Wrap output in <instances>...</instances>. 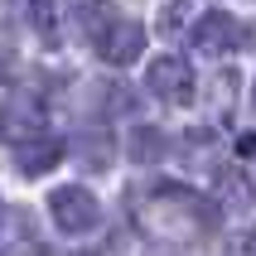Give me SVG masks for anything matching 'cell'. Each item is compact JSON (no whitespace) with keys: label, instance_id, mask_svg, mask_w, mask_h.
<instances>
[{"label":"cell","instance_id":"obj_1","mask_svg":"<svg viewBox=\"0 0 256 256\" xmlns=\"http://www.w3.org/2000/svg\"><path fill=\"white\" fill-rule=\"evenodd\" d=\"M130 213L145 232L155 237H170V242H188V237H203V232L218 222V208L208 198H198L194 188L170 184V179H155V184H136L130 188Z\"/></svg>","mask_w":256,"mask_h":256},{"label":"cell","instance_id":"obj_2","mask_svg":"<svg viewBox=\"0 0 256 256\" xmlns=\"http://www.w3.org/2000/svg\"><path fill=\"white\" fill-rule=\"evenodd\" d=\"M44 130H48V112H44V102L34 92H10V97H0V140L5 145H29V140H44Z\"/></svg>","mask_w":256,"mask_h":256},{"label":"cell","instance_id":"obj_3","mask_svg":"<svg viewBox=\"0 0 256 256\" xmlns=\"http://www.w3.org/2000/svg\"><path fill=\"white\" fill-rule=\"evenodd\" d=\"M188 39H194V48H198L203 58H228V54H237L246 44V24L237 14H228V10H208V14L194 20Z\"/></svg>","mask_w":256,"mask_h":256},{"label":"cell","instance_id":"obj_4","mask_svg":"<svg viewBox=\"0 0 256 256\" xmlns=\"http://www.w3.org/2000/svg\"><path fill=\"white\" fill-rule=\"evenodd\" d=\"M48 213H54V222L68 232V237H87V232H97V222H102V203L92 198L82 184H63V188L48 194Z\"/></svg>","mask_w":256,"mask_h":256},{"label":"cell","instance_id":"obj_5","mask_svg":"<svg viewBox=\"0 0 256 256\" xmlns=\"http://www.w3.org/2000/svg\"><path fill=\"white\" fill-rule=\"evenodd\" d=\"M145 82H150V92H155L164 106H188V102H194V72H188L184 58H174V54L150 58Z\"/></svg>","mask_w":256,"mask_h":256},{"label":"cell","instance_id":"obj_6","mask_svg":"<svg viewBox=\"0 0 256 256\" xmlns=\"http://www.w3.org/2000/svg\"><path fill=\"white\" fill-rule=\"evenodd\" d=\"M92 48H97L102 63H112V68H130V63L145 54V29L136 24V20H121V14H116L112 24L92 39Z\"/></svg>","mask_w":256,"mask_h":256},{"label":"cell","instance_id":"obj_7","mask_svg":"<svg viewBox=\"0 0 256 256\" xmlns=\"http://www.w3.org/2000/svg\"><path fill=\"white\" fill-rule=\"evenodd\" d=\"M68 155V145L63 140H54V136H44V140H29V145H20V155H14V164H20V174H48L58 164V160Z\"/></svg>","mask_w":256,"mask_h":256},{"label":"cell","instance_id":"obj_8","mask_svg":"<svg viewBox=\"0 0 256 256\" xmlns=\"http://www.w3.org/2000/svg\"><path fill=\"white\" fill-rule=\"evenodd\" d=\"M10 5L24 20V29H34L44 44H58V0H10Z\"/></svg>","mask_w":256,"mask_h":256},{"label":"cell","instance_id":"obj_9","mask_svg":"<svg viewBox=\"0 0 256 256\" xmlns=\"http://www.w3.org/2000/svg\"><path fill=\"white\" fill-rule=\"evenodd\" d=\"M68 150L87 170H102V164H112V130H82V136H72Z\"/></svg>","mask_w":256,"mask_h":256},{"label":"cell","instance_id":"obj_10","mask_svg":"<svg viewBox=\"0 0 256 256\" xmlns=\"http://www.w3.org/2000/svg\"><path fill=\"white\" fill-rule=\"evenodd\" d=\"M112 20H116V5H112V0H72V24L82 29L87 39H97Z\"/></svg>","mask_w":256,"mask_h":256},{"label":"cell","instance_id":"obj_11","mask_svg":"<svg viewBox=\"0 0 256 256\" xmlns=\"http://www.w3.org/2000/svg\"><path fill=\"white\" fill-rule=\"evenodd\" d=\"M126 145H130V160H136V164H155V160H164V150H170V136L160 126H136Z\"/></svg>","mask_w":256,"mask_h":256},{"label":"cell","instance_id":"obj_12","mask_svg":"<svg viewBox=\"0 0 256 256\" xmlns=\"http://www.w3.org/2000/svg\"><path fill=\"white\" fill-rule=\"evenodd\" d=\"M188 20H194V0H170V5L160 10L155 29L164 39H179V34H188Z\"/></svg>","mask_w":256,"mask_h":256},{"label":"cell","instance_id":"obj_13","mask_svg":"<svg viewBox=\"0 0 256 256\" xmlns=\"http://www.w3.org/2000/svg\"><path fill=\"white\" fill-rule=\"evenodd\" d=\"M218 184H222V203H228V208H246V203H252V188H246L242 170H228Z\"/></svg>","mask_w":256,"mask_h":256},{"label":"cell","instance_id":"obj_14","mask_svg":"<svg viewBox=\"0 0 256 256\" xmlns=\"http://www.w3.org/2000/svg\"><path fill=\"white\" fill-rule=\"evenodd\" d=\"M228 252H232V256H256V228L237 232V237L228 242Z\"/></svg>","mask_w":256,"mask_h":256},{"label":"cell","instance_id":"obj_15","mask_svg":"<svg viewBox=\"0 0 256 256\" xmlns=\"http://www.w3.org/2000/svg\"><path fill=\"white\" fill-rule=\"evenodd\" d=\"M237 145H242V155H252V160H256V136H242Z\"/></svg>","mask_w":256,"mask_h":256},{"label":"cell","instance_id":"obj_16","mask_svg":"<svg viewBox=\"0 0 256 256\" xmlns=\"http://www.w3.org/2000/svg\"><path fill=\"white\" fill-rule=\"evenodd\" d=\"M5 68H10V54H5V48H0V78H5Z\"/></svg>","mask_w":256,"mask_h":256},{"label":"cell","instance_id":"obj_17","mask_svg":"<svg viewBox=\"0 0 256 256\" xmlns=\"http://www.w3.org/2000/svg\"><path fill=\"white\" fill-rule=\"evenodd\" d=\"M252 106H256V82H252Z\"/></svg>","mask_w":256,"mask_h":256}]
</instances>
